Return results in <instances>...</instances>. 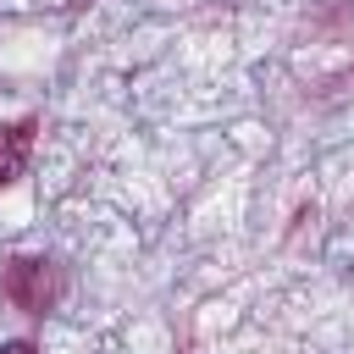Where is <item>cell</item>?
Instances as JSON below:
<instances>
[{
  "instance_id": "cell-2",
  "label": "cell",
  "mask_w": 354,
  "mask_h": 354,
  "mask_svg": "<svg viewBox=\"0 0 354 354\" xmlns=\"http://www.w3.org/2000/svg\"><path fill=\"white\" fill-rule=\"evenodd\" d=\"M33 133H39L33 116L0 122V188H11V183L28 171V160H33Z\"/></svg>"
},
{
  "instance_id": "cell-3",
  "label": "cell",
  "mask_w": 354,
  "mask_h": 354,
  "mask_svg": "<svg viewBox=\"0 0 354 354\" xmlns=\"http://www.w3.org/2000/svg\"><path fill=\"white\" fill-rule=\"evenodd\" d=\"M0 354H39V348H33L28 337H17V343H0Z\"/></svg>"
},
{
  "instance_id": "cell-1",
  "label": "cell",
  "mask_w": 354,
  "mask_h": 354,
  "mask_svg": "<svg viewBox=\"0 0 354 354\" xmlns=\"http://www.w3.org/2000/svg\"><path fill=\"white\" fill-rule=\"evenodd\" d=\"M0 288H6V299L17 304V310H28V315H44V310H55V299H61V266L55 260H39V254H17L11 266H6V277H0Z\"/></svg>"
}]
</instances>
